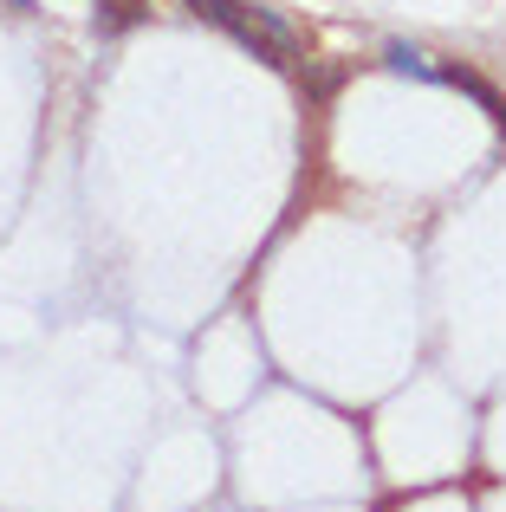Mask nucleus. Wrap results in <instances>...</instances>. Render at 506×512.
Wrapping results in <instances>:
<instances>
[{
	"label": "nucleus",
	"instance_id": "1",
	"mask_svg": "<svg viewBox=\"0 0 506 512\" xmlns=\"http://www.w3.org/2000/svg\"><path fill=\"white\" fill-rule=\"evenodd\" d=\"M195 20H208L215 33H228L241 52L266 59L273 72H299L305 59V33L286 20L279 7H260V0H182Z\"/></svg>",
	"mask_w": 506,
	"mask_h": 512
},
{
	"label": "nucleus",
	"instance_id": "2",
	"mask_svg": "<svg viewBox=\"0 0 506 512\" xmlns=\"http://www.w3.org/2000/svg\"><path fill=\"white\" fill-rule=\"evenodd\" d=\"M435 85H448V91H461V98H474V104L487 111V124H494L500 137H506V98H500L494 85H487L481 72H468V65H442V72H435Z\"/></svg>",
	"mask_w": 506,
	"mask_h": 512
},
{
	"label": "nucleus",
	"instance_id": "3",
	"mask_svg": "<svg viewBox=\"0 0 506 512\" xmlns=\"http://www.w3.org/2000/svg\"><path fill=\"white\" fill-rule=\"evenodd\" d=\"M383 65L403 72V78H422V85H435V72H442V59H429V52L409 46V39H390V46H383Z\"/></svg>",
	"mask_w": 506,
	"mask_h": 512
},
{
	"label": "nucleus",
	"instance_id": "4",
	"mask_svg": "<svg viewBox=\"0 0 506 512\" xmlns=\"http://www.w3.org/2000/svg\"><path fill=\"white\" fill-rule=\"evenodd\" d=\"M143 13H150V0H98V20H91V26L111 39V33H124V26H137Z\"/></svg>",
	"mask_w": 506,
	"mask_h": 512
}]
</instances>
